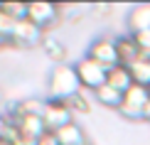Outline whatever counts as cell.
Masks as SVG:
<instances>
[{
	"label": "cell",
	"instance_id": "3957f363",
	"mask_svg": "<svg viewBox=\"0 0 150 145\" xmlns=\"http://www.w3.org/2000/svg\"><path fill=\"white\" fill-rule=\"evenodd\" d=\"M148 103H150V91L145 86L133 84L126 93H123V103H121V108H118V113H121L123 118H128V121H143Z\"/></svg>",
	"mask_w": 150,
	"mask_h": 145
},
{
	"label": "cell",
	"instance_id": "9a60e30c",
	"mask_svg": "<svg viewBox=\"0 0 150 145\" xmlns=\"http://www.w3.org/2000/svg\"><path fill=\"white\" fill-rule=\"evenodd\" d=\"M128 71H130V76H133V84L150 89V59L148 57H140L138 62H133V64L128 66Z\"/></svg>",
	"mask_w": 150,
	"mask_h": 145
},
{
	"label": "cell",
	"instance_id": "8992f818",
	"mask_svg": "<svg viewBox=\"0 0 150 145\" xmlns=\"http://www.w3.org/2000/svg\"><path fill=\"white\" fill-rule=\"evenodd\" d=\"M27 20H32L40 30H52L62 20V5L54 3H27Z\"/></svg>",
	"mask_w": 150,
	"mask_h": 145
},
{
	"label": "cell",
	"instance_id": "ffe728a7",
	"mask_svg": "<svg viewBox=\"0 0 150 145\" xmlns=\"http://www.w3.org/2000/svg\"><path fill=\"white\" fill-rule=\"evenodd\" d=\"M35 145H59V140H57V135H54V133H49V130H47V133L42 135Z\"/></svg>",
	"mask_w": 150,
	"mask_h": 145
},
{
	"label": "cell",
	"instance_id": "7a4b0ae2",
	"mask_svg": "<svg viewBox=\"0 0 150 145\" xmlns=\"http://www.w3.org/2000/svg\"><path fill=\"white\" fill-rule=\"evenodd\" d=\"M74 69H76V76H79L81 89H86L91 93L96 89H101V86L106 84V79H108V69L101 66L98 62H93L91 57H86V54L74 64Z\"/></svg>",
	"mask_w": 150,
	"mask_h": 145
},
{
	"label": "cell",
	"instance_id": "e0dca14e",
	"mask_svg": "<svg viewBox=\"0 0 150 145\" xmlns=\"http://www.w3.org/2000/svg\"><path fill=\"white\" fill-rule=\"evenodd\" d=\"M0 5H3V10L8 12L15 22L27 17V3H0Z\"/></svg>",
	"mask_w": 150,
	"mask_h": 145
},
{
	"label": "cell",
	"instance_id": "2e32d148",
	"mask_svg": "<svg viewBox=\"0 0 150 145\" xmlns=\"http://www.w3.org/2000/svg\"><path fill=\"white\" fill-rule=\"evenodd\" d=\"M86 89H81L76 96H71L69 101H67V106H69L71 116H86V113L91 111V103H89V96H86Z\"/></svg>",
	"mask_w": 150,
	"mask_h": 145
},
{
	"label": "cell",
	"instance_id": "7402d4cb",
	"mask_svg": "<svg viewBox=\"0 0 150 145\" xmlns=\"http://www.w3.org/2000/svg\"><path fill=\"white\" fill-rule=\"evenodd\" d=\"M5 130H8V118H5V116H0V138L5 135Z\"/></svg>",
	"mask_w": 150,
	"mask_h": 145
},
{
	"label": "cell",
	"instance_id": "44dd1931",
	"mask_svg": "<svg viewBox=\"0 0 150 145\" xmlns=\"http://www.w3.org/2000/svg\"><path fill=\"white\" fill-rule=\"evenodd\" d=\"M91 12H93V15H98V17H108L111 15V5H91Z\"/></svg>",
	"mask_w": 150,
	"mask_h": 145
},
{
	"label": "cell",
	"instance_id": "9c48e42d",
	"mask_svg": "<svg viewBox=\"0 0 150 145\" xmlns=\"http://www.w3.org/2000/svg\"><path fill=\"white\" fill-rule=\"evenodd\" d=\"M116 52H118V64H123V66H130L133 62H138L143 57L130 32L123 37H116Z\"/></svg>",
	"mask_w": 150,
	"mask_h": 145
},
{
	"label": "cell",
	"instance_id": "ba28073f",
	"mask_svg": "<svg viewBox=\"0 0 150 145\" xmlns=\"http://www.w3.org/2000/svg\"><path fill=\"white\" fill-rule=\"evenodd\" d=\"M10 123L15 125L17 130H20L22 138H27V140H32V143H37L42 135L47 133L42 116H17V118H12Z\"/></svg>",
	"mask_w": 150,
	"mask_h": 145
},
{
	"label": "cell",
	"instance_id": "6da1fadb",
	"mask_svg": "<svg viewBox=\"0 0 150 145\" xmlns=\"http://www.w3.org/2000/svg\"><path fill=\"white\" fill-rule=\"evenodd\" d=\"M81 91V84H79V76H76V69L74 64H57L52 66L47 76V93L49 98H57V101H69L71 96H76Z\"/></svg>",
	"mask_w": 150,
	"mask_h": 145
},
{
	"label": "cell",
	"instance_id": "30bf717a",
	"mask_svg": "<svg viewBox=\"0 0 150 145\" xmlns=\"http://www.w3.org/2000/svg\"><path fill=\"white\" fill-rule=\"evenodd\" d=\"M40 47H42V52H45L47 59L54 62V66H57V64H67L69 47H67L62 40H57V37H52V35H45V40H42Z\"/></svg>",
	"mask_w": 150,
	"mask_h": 145
},
{
	"label": "cell",
	"instance_id": "5bb4252c",
	"mask_svg": "<svg viewBox=\"0 0 150 145\" xmlns=\"http://www.w3.org/2000/svg\"><path fill=\"white\" fill-rule=\"evenodd\" d=\"M93 98H96L101 106H106V108H116V111L121 108V103H123V93L116 91L113 86H108V84H103L101 89L93 91Z\"/></svg>",
	"mask_w": 150,
	"mask_h": 145
},
{
	"label": "cell",
	"instance_id": "277c9868",
	"mask_svg": "<svg viewBox=\"0 0 150 145\" xmlns=\"http://www.w3.org/2000/svg\"><path fill=\"white\" fill-rule=\"evenodd\" d=\"M45 30H40L32 20H17L15 22V30H12L10 35V45L15 49H35L42 45V40H45Z\"/></svg>",
	"mask_w": 150,
	"mask_h": 145
},
{
	"label": "cell",
	"instance_id": "603a6c76",
	"mask_svg": "<svg viewBox=\"0 0 150 145\" xmlns=\"http://www.w3.org/2000/svg\"><path fill=\"white\" fill-rule=\"evenodd\" d=\"M5 49H12V45H10V40L0 37V52H5Z\"/></svg>",
	"mask_w": 150,
	"mask_h": 145
},
{
	"label": "cell",
	"instance_id": "52a82bcc",
	"mask_svg": "<svg viewBox=\"0 0 150 145\" xmlns=\"http://www.w3.org/2000/svg\"><path fill=\"white\" fill-rule=\"evenodd\" d=\"M86 57H91L93 62H98L106 69L118 66V52H116V37H96V40L89 45V52Z\"/></svg>",
	"mask_w": 150,
	"mask_h": 145
},
{
	"label": "cell",
	"instance_id": "d4e9b609",
	"mask_svg": "<svg viewBox=\"0 0 150 145\" xmlns=\"http://www.w3.org/2000/svg\"><path fill=\"white\" fill-rule=\"evenodd\" d=\"M148 91H150V89H148Z\"/></svg>",
	"mask_w": 150,
	"mask_h": 145
},
{
	"label": "cell",
	"instance_id": "cb8c5ba5",
	"mask_svg": "<svg viewBox=\"0 0 150 145\" xmlns=\"http://www.w3.org/2000/svg\"><path fill=\"white\" fill-rule=\"evenodd\" d=\"M84 145H91V143H89V140H86V143H84Z\"/></svg>",
	"mask_w": 150,
	"mask_h": 145
},
{
	"label": "cell",
	"instance_id": "4fadbf2b",
	"mask_svg": "<svg viewBox=\"0 0 150 145\" xmlns=\"http://www.w3.org/2000/svg\"><path fill=\"white\" fill-rule=\"evenodd\" d=\"M54 135H57L59 145H84V143H86L84 128H81L76 121H74V123H69V125H64V128H59Z\"/></svg>",
	"mask_w": 150,
	"mask_h": 145
},
{
	"label": "cell",
	"instance_id": "8fae6325",
	"mask_svg": "<svg viewBox=\"0 0 150 145\" xmlns=\"http://www.w3.org/2000/svg\"><path fill=\"white\" fill-rule=\"evenodd\" d=\"M106 84H108V86H113L116 91L126 93L130 86H133V76H130L128 66L118 64V66H113V69H108V79H106Z\"/></svg>",
	"mask_w": 150,
	"mask_h": 145
},
{
	"label": "cell",
	"instance_id": "ac0fdd59",
	"mask_svg": "<svg viewBox=\"0 0 150 145\" xmlns=\"http://www.w3.org/2000/svg\"><path fill=\"white\" fill-rule=\"evenodd\" d=\"M12 30H15V20L8 15V12L3 10V5H0V37H5V40H10Z\"/></svg>",
	"mask_w": 150,
	"mask_h": 145
},
{
	"label": "cell",
	"instance_id": "5b68a950",
	"mask_svg": "<svg viewBox=\"0 0 150 145\" xmlns=\"http://www.w3.org/2000/svg\"><path fill=\"white\" fill-rule=\"evenodd\" d=\"M42 121L49 133H57L59 128L74 123V116L67 106V101H57V98H45V111H42Z\"/></svg>",
	"mask_w": 150,
	"mask_h": 145
},
{
	"label": "cell",
	"instance_id": "7c38bea8",
	"mask_svg": "<svg viewBox=\"0 0 150 145\" xmlns=\"http://www.w3.org/2000/svg\"><path fill=\"white\" fill-rule=\"evenodd\" d=\"M128 30L130 35L150 30V5H135L128 15Z\"/></svg>",
	"mask_w": 150,
	"mask_h": 145
},
{
	"label": "cell",
	"instance_id": "d6986e66",
	"mask_svg": "<svg viewBox=\"0 0 150 145\" xmlns=\"http://www.w3.org/2000/svg\"><path fill=\"white\" fill-rule=\"evenodd\" d=\"M133 40H135V45H138L140 54L150 59V30H143V32H135V35H133Z\"/></svg>",
	"mask_w": 150,
	"mask_h": 145
}]
</instances>
